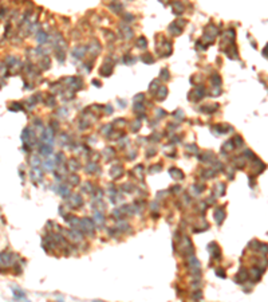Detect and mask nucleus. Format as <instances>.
<instances>
[{
	"label": "nucleus",
	"instance_id": "9d476101",
	"mask_svg": "<svg viewBox=\"0 0 268 302\" xmlns=\"http://www.w3.org/2000/svg\"><path fill=\"white\" fill-rule=\"evenodd\" d=\"M211 82H212V85L214 87H220V85H221V78H220L219 74H213L211 77Z\"/></svg>",
	"mask_w": 268,
	"mask_h": 302
},
{
	"label": "nucleus",
	"instance_id": "473e14b6",
	"mask_svg": "<svg viewBox=\"0 0 268 302\" xmlns=\"http://www.w3.org/2000/svg\"><path fill=\"white\" fill-rule=\"evenodd\" d=\"M216 275H217V277H221V278H225V277H227V274H225V271H224L223 269H217V270H216Z\"/></svg>",
	"mask_w": 268,
	"mask_h": 302
},
{
	"label": "nucleus",
	"instance_id": "f704fd0d",
	"mask_svg": "<svg viewBox=\"0 0 268 302\" xmlns=\"http://www.w3.org/2000/svg\"><path fill=\"white\" fill-rule=\"evenodd\" d=\"M134 110H135V113H140L141 110H144V108H142V103H135Z\"/></svg>",
	"mask_w": 268,
	"mask_h": 302
},
{
	"label": "nucleus",
	"instance_id": "aec40b11",
	"mask_svg": "<svg viewBox=\"0 0 268 302\" xmlns=\"http://www.w3.org/2000/svg\"><path fill=\"white\" fill-rule=\"evenodd\" d=\"M137 47H140V49H144V47H146V39H145L144 36L138 38V40H137Z\"/></svg>",
	"mask_w": 268,
	"mask_h": 302
},
{
	"label": "nucleus",
	"instance_id": "0eeeda50",
	"mask_svg": "<svg viewBox=\"0 0 268 302\" xmlns=\"http://www.w3.org/2000/svg\"><path fill=\"white\" fill-rule=\"evenodd\" d=\"M235 279H236V282H244L245 279H248V273H247V270L241 269V270L239 271V274L235 277Z\"/></svg>",
	"mask_w": 268,
	"mask_h": 302
},
{
	"label": "nucleus",
	"instance_id": "c85d7f7f",
	"mask_svg": "<svg viewBox=\"0 0 268 302\" xmlns=\"http://www.w3.org/2000/svg\"><path fill=\"white\" fill-rule=\"evenodd\" d=\"M217 189H219V192H220V195H225V184H223V183H220V184L217 185Z\"/></svg>",
	"mask_w": 268,
	"mask_h": 302
},
{
	"label": "nucleus",
	"instance_id": "ddd939ff",
	"mask_svg": "<svg viewBox=\"0 0 268 302\" xmlns=\"http://www.w3.org/2000/svg\"><path fill=\"white\" fill-rule=\"evenodd\" d=\"M93 219H94V220H95V222H97V223L99 224V226H101V224L103 223V220H105V218H103V215L101 214V212H95V214H94V216H93Z\"/></svg>",
	"mask_w": 268,
	"mask_h": 302
},
{
	"label": "nucleus",
	"instance_id": "9b49d317",
	"mask_svg": "<svg viewBox=\"0 0 268 302\" xmlns=\"http://www.w3.org/2000/svg\"><path fill=\"white\" fill-rule=\"evenodd\" d=\"M36 39H38V43H40V44H44V43H46V40L48 39V36H47V34H46V32H43V31H39V32H38V36H36Z\"/></svg>",
	"mask_w": 268,
	"mask_h": 302
},
{
	"label": "nucleus",
	"instance_id": "20e7f679",
	"mask_svg": "<svg viewBox=\"0 0 268 302\" xmlns=\"http://www.w3.org/2000/svg\"><path fill=\"white\" fill-rule=\"evenodd\" d=\"M123 173V168L121 167V165H115V167H113L111 168V177L113 179H118V177H121Z\"/></svg>",
	"mask_w": 268,
	"mask_h": 302
},
{
	"label": "nucleus",
	"instance_id": "72a5a7b5",
	"mask_svg": "<svg viewBox=\"0 0 268 302\" xmlns=\"http://www.w3.org/2000/svg\"><path fill=\"white\" fill-rule=\"evenodd\" d=\"M14 294H15V297H16V298H23V297H24V293L19 291V289H16L15 291H14Z\"/></svg>",
	"mask_w": 268,
	"mask_h": 302
},
{
	"label": "nucleus",
	"instance_id": "2eb2a0df",
	"mask_svg": "<svg viewBox=\"0 0 268 302\" xmlns=\"http://www.w3.org/2000/svg\"><path fill=\"white\" fill-rule=\"evenodd\" d=\"M204 108H205V109H202V111H205V113H213L214 110H217L219 105H217V103H214V105H212V106L206 105V106H204Z\"/></svg>",
	"mask_w": 268,
	"mask_h": 302
},
{
	"label": "nucleus",
	"instance_id": "79ce46f5",
	"mask_svg": "<svg viewBox=\"0 0 268 302\" xmlns=\"http://www.w3.org/2000/svg\"><path fill=\"white\" fill-rule=\"evenodd\" d=\"M193 298H194V299H197V298H201V293H200V291H198V293H196Z\"/></svg>",
	"mask_w": 268,
	"mask_h": 302
},
{
	"label": "nucleus",
	"instance_id": "7c9ffc66",
	"mask_svg": "<svg viewBox=\"0 0 268 302\" xmlns=\"http://www.w3.org/2000/svg\"><path fill=\"white\" fill-rule=\"evenodd\" d=\"M157 85H158V81H153L152 83H150V87H149V90H150L152 93H154V89L157 90V87H158Z\"/></svg>",
	"mask_w": 268,
	"mask_h": 302
},
{
	"label": "nucleus",
	"instance_id": "7ed1b4c3",
	"mask_svg": "<svg viewBox=\"0 0 268 302\" xmlns=\"http://www.w3.org/2000/svg\"><path fill=\"white\" fill-rule=\"evenodd\" d=\"M188 263H189V267L192 269L193 271H196V273H200V262L197 259H196L194 257H190L189 258V260H188Z\"/></svg>",
	"mask_w": 268,
	"mask_h": 302
},
{
	"label": "nucleus",
	"instance_id": "ea45409f",
	"mask_svg": "<svg viewBox=\"0 0 268 302\" xmlns=\"http://www.w3.org/2000/svg\"><path fill=\"white\" fill-rule=\"evenodd\" d=\"M154 153H156V150H154V149H149V152L146 153V156H147V157H150V156H153V155H154Z\"/></svg>",
	"mask_w": 268,
	"mask_h": 302
},
{
	"label": "nucleus",
	"instance_id": "c756f323",
	"mask_svg": "<svg viewBox=\"0 0 268 302\" xmlns=\"http://www.w3.org/2000/svg\"><path fill=\"white\" fill-rule=\"evenodd\" d=\"M9 110H22V105H19V103H11L9 105Z\"/></svg>",
	"mask_w": 268,
	"mask_h": 302
},
{
	"label": "nucleus",
	"instance_id": "393cba45",
	"mask_svg": "<svg viewBox=\"0 0 268 302\" xmlns=\"http://www.w3.org/2000/svg\"><path fill=\"white\" fill-rule=\"evenodd\" d=\"M95 168H97V164H95V163H91V164H88L87 167H86V172H87V173H91Z\"/></svg>",
	"mask_w": 268,
	"mask_h": 302
},
{
	"label": "nucleus",
	"instance_id": "cd10ccee",
	"mask_svg": "<svg viewBox=\"0 0 268 302\" xmlns=\"http://www.w3.org/2000/svg\"><path fill=\"white\" fill-rule=\"evenodd\" d=\"M44 168H46V169H50V171L54 168V161H52V160H47V161L44 163Z\"/></svg>",
	"mask_w": 268,
	"mask_h": 302
},
{
	"label": "nucleus",
	"instance_id": "f8f14e48",
	"mask_svg": "<svg viewBox=\"0 0 268 302\" xmlns=\"http://www.w3.org/2000/svg\"><path fill=\"white\" fill-rule=\"evenodd\" d=\"M166 96H168V90H166V87H165V86L160 87V90H158V93H157L158 99H164Z\"/></svg>",
	"mask_w": 268,
	"mask_h": 302
},
{
	"label": "nucleus",
	"instance_id": "f257e3e1",
	"mask_svg": "<svg viewBox=\"0 0 268 302\" xmlns=\"http://www.w3.org/2000/svg\"><path fill=\"white\" fill-rule=\"evenodd\" d=\"M208 250H209L211 252V255L213 259H220L221 258V252H220V248L217 247V244L214 243V242H212V243L208 246Z\"/></svg>",
	"mask_w": 268,
	"mask_h": 302
},
{
	"label": "nucleus",
	"instance_id": "b1692460",
	"mask_svg": "<svg viewBox=\"0 0 268 302\" xmlns=\"http://www.w3.org/2000/svg\"><path fill=\"white\" fill-rule=\"evenodd\" d=\"M140 128H141V122L138 120H137L135 122H133V125H132V130H133V132H138Z\"/></svg>",
	"mask_w": 268,
	"mask_h": 302
},
{
	"label": "nucleus",
	"instance_id": "58836bf2",
	"mask_svg": "<svg viewBox=\"0 0 268 302\" xmlns=\"http://www.w3.org/2000/svg\"><path fill=\"white\" fill-rule=\"evenodd\" d=\"M105 111H106V113H107V114H110V113H111V111H113V109H111V106H109V105H107V106H106V108H105Z\"/></svg>",
	"mask_w": 268,
	"mask_h": 302
},
{
	"label": "nucleus",
	"instance_id": "4468645a",
	"mask_svg": "<svg viewBox=\"0 0 268 302\" xmlns=\"http://www.w3.org/2000/svg\"><path fill=\"white\" fill-rule=\"evenodd\" d=\"M169 31L173 34V35H178V34H181V28L177 27V23H173V24H170Z\"/></svg>",
	"mask_w": 268,
	"mask_h": 302
},
{
	"label": "nucleus",
	"instance_id": "423d86ee",
	"mask_svg": "<svg viewBox=\"0 0 268 302\" xmlns=\"http://www.w3.org/2000/svg\"><path fill=\"white\" fill-rule=\"evenodd\" d=\"M170 176L176 180H182L184 179V173L180 169H176V168H170Z\"/></svg>",
	"mask_w": 268,
	"mask_h": 302
},
{
	"label": "nucleus",
	"instance_id": "6ab92c4d",
	"mask_svg": "<svg viewBox=\"0 0 268 302\" xmlns=\"http://www.w3.org/2000/svg\"><path fill=\"white\" fill-rule=\"evenodd\" d=\"M74 201V204L76 205V207H79V205H82V197H81V195H74L73 196V199H71Z\"/></svg>",
	"mask_w": 268,
	"mask_h": 302
},
{
	"label": "nucleus",
	"instance_id": "a211bd4d",
	"mask_svg": "<svg viewBox=\"0 0 268 302\" xmlns=\"http://www.w3.org/2000/svg\"><path fill=\"white\" fill-rule=\"evenodd\" d=\"M68 168L71 171H76L79 168V164L76 163V160H70V161H68Z\"/></svg>",
	"mask_w": 268,
	"mask_h": 302
},
{
	"label": "nucleus",
	"instance_id": "e433bc0d",
	"mask_svg": "<svg viewBox=\"0 0 268 302\" xmlns=\"http://www.w3.org/2000/svg\"><path fill=\"white\" fill-rule=\"evenodd\" d=\"M123 61L126 62V63H132V62H133V58L130 56V55H126V56L123 58Z\"/></svg>",
	"mask_w": 268,
	"mask_h": 302
},
{
	"label": "nucleus",
	"instance_id": "bb28decb",
	"mask_svg": "<svg viewBox=\"0 0 268 302\" xmlns=\"http://www.w3.org/2000/svg\"><path fill=\"white\" fill-rule=\"evenodd\" d=\"M232 141H233L235 146H240V145L243 144V138H241V137H239V136H236L235 140H232Z\"/></svg>",
	"mask_w": 268,
	"mask_h": 302
},
{
	"label": "nucleus",
	"instance_id": "4be33fe9",
	"mask_svg": "<svg viewBox=\"0 0 268 302\" xmlns=\"http://www.w3.org/2000/svg\"><path fill=\"white\" fill-rule=\"evenodd\" d=\"M161 169H162V165H161V164H157V165H153V167L149 169V171H150L152 173H157V172H160Z\"/></svg>",
	"mask_w": 268,
	"mask_h": 302
},
{
	"label": "nucleus",
	"instance_id": "a18cd8bd",
	"mask_svg": "<svg viewBox=\"0 0 268 302\" xmlns=\"http://www.w3.org/2000/svg\"><path fill=\"white\" fill-rule=\"evenodd\" d=\"M157 207H158V205H157V203H152V208H153V210H154V208L157 210Z\"/></svg>",
	"mask_w": 268,
	"mask_h": 302
},
{
	"label": "nucleus",
	"instance_id": "c03bdc74",
	"mask_svg": "<svg viewBox=\"0 0 268 302\" xmlns=\"http://www.w3.org/2000/svg\"><path fill=\"white\" fill-rule=\"evenodd\" d=\"M93 83H94V85H97L98 87L101 86V83H99V81H97V79H94V81H93Z\"/></svg>",
	"mask_w": 268,
	"mask_h": 302
},
{
	"label": "nucleus",
	"instance_id": "f3484780",
	"mask_svg": "<svg viewBox=\"0 0 268 302\" xmlns=\"http://www.w3.org/2000/svg\"><path fill=\"white\" fill-rule=\"evenodd\" d=\"M173 7H174V12H178V14H182L184 12V5L180 3V2H176V3H173Z\"/></svg>",
	"mask_w": 268,
	"mask_h": 302
},
{
	"label": "nucleus",
	"instance_id": "a19ab883",
	"mask_svg": "<svg viewBox=\"0 0 268 302\" xmlns=\"http://www.w3.org/2000/svg\"><path fill=\"white\" fill-rule=\"evenodd\" d=\"M142 98H144V96H142V94H138V96H135V98H134V101H141Z\"/></svg>",
	"mask_w": 268,
	"mask_h": 302
},
{
	"label": "nucleus",
	"instance_id": "a878e982",
	"mask_svg": "<svg viewBox=\"0 0 268 302\" xmlns=\"http://www.w3.org/2000/svg\"><path fill=\"white\" fill-rule=\"evenodd\" d=\"M161 78H162V79H169V71L166 69L161 70Z\"/></svg>",
	"mask_w": 268,
	"mask_h": 302
},
{
	"label": "nucleus",
	"instance_id": "f03ea898",
	"mask_svg": "<svg viewBox=\"0 0 268 302\" xmlns=\"http://www.w3.org/2000/svg\"><path fill=\"white\" fill-rule=\"evenodd\" d=\"M214 219H216L217 224L223 223V220L225 219V211H224L223 207H221V208H217L216 211H214Z\"/></svg>",
	"mask_w": 268,
	"mask_h": 302
},
{
	"label": "nucleus",
	"instance_id": "1a4fd4ad",
	"mask_svg": "<svg viewBox=\"0 0 268 302\" xmlns=\"http://www.w3.org/2000/svg\"><path fill=\"white\" fill-rule=\"evenodd\" d=\"M58 192H59V195H61V196L66 197V196H68V193H70V189H68V187H67V185L61 184V185H59Z\"/></svg>",
	"mask_w": 268,
	"mask_h": 302
},
{
	"label": "nucleus",
	"instance_id": "6e6552de",
	"mask_svg": "<svg viewBox=\"0 0 268 302\" xmlns=\"http://www.w3.org/2000/svg\"><path fill=\"white\" fill-rule=\"evenodd\" d=\"M111 71H113V66H111V64H103V66L101 67V70H99V73L102 75H105V77H109L111 74Z\"/></svg>",
	"mask_w": 268,
	"mask_h": 302
},
{
	"label": "nucleus",
	"instance_id": "2f4dec72",
	"mask_svg": "<svg viewBox=\"0 0 268 302\" xmlns=\"http://www.w3.org/2000/svg\"><path fill=\"white\" fill-rule=\"evenodd\" d=\"M31 164H32V167H36V165L40 164V160L38 158V156H34V157L31 158Z\"/></svg>",
	"mask_w": 268,
	"mask_h": 302
},
{
	"label": "nucleus",
	"instance_id": "412c9836",
	"mask_svg": "<svg viewBox=\"0 0 268 302\" xmlns=\"http://www.w3.org/2000/svg\"><path fill=\"white\" fill-rule=\"evenodd\" d=\"M70 181H71V184H73V185H78L81 180H79V177L76 175H71L70 176Z\"/></svg>",
	"mask_w": 268,
	"mask_h": 302
},
{
	"label": "nucleus",
	"instance_id": "39448f33",
	"mask_svg": "<svg viewBox=\"0 0 268 302\" xmlns=\"http://www.w3.org/2000/svg\"><path fill=\"white\" fill-rule=\"evenodd\" d=\"M39 150H40L42 155L48 156V155H51V153H52V146H51V144H50V145H48V144H40Z\"/></svg>",
	"mask_w": 268,
	"mask_h": 302
},
{
	"label": "nucleus",
	"instance_id": "dca6fc26",
	"mask_svg": "<svg viewBox=\"0 0 268 302\" xmlns=\"http://www.w3.org/2000/svg\"><path fill=\"white\" fill-rule=\"evenodd\" d=\"M83 52H85V49H81V47H78V49H75L74 51H73V55L75 56V58H82L83 55Z\"/></svg>",
	"mask_w": 268,
	"mask_h": 302
},
{
	"label": "nucleus",
	"instance_id": "5701e85b",
	"mask_svg": "<svg viewBox=\"0 0 268 302\" xmlns=\"http://www.w3.org/2000/svg\"><path fill=\"white\" fill-rule=\"evenodd\" d=\"M142 61H144L145 63H153L154 59H153V56L150 54H145L144 56H142Z\"/></svg>",
	"mask_w": 268,
	"mask_h": 302
},
{
	"label": "nucleus",
	"instance_id": "c9c22d12",
	"mask_svg": "<svg viewBox=\"0 0 268 302\" xmlns=\"http://www.w3.org/2000/svg\"><path fill=\"white\" fill-rule=\"evenodd\" d=\"M186 149H190V152H198L196 145H186Z\"/></svg>",
	"mask_w": 268,
	"mask_h": 302
},
{
	"label": "nucleus",
	"instance_id": "4c0bfd02",
	"mask_svg": "<svg viewBox=\"0 0 268 302\" xmlns=\"http://www.w3.org/2000/svg\"><path fill=\"white\" fill-rule=\"evenodd\" d=\"M56 56H58V59H59L61 62H63V61H64V54H63L62 51H61V52H58V55H56Z\"/></svg>",
	"mask_w": 268,
	"mask_h": 302
},
{
	"label": "nucleus",
	"instance_id": "37998d69",
	"mask_svg": "<svg viewBox=\"0 0 268 302\" xmlns=\"http://www.w3.org/2000/svg\"><path fill=\"white\" fill-rule=\"evenodd\" d=\"M180 191V187H173L172 188V192H178Z\"/></svg>",
	"mask_w": 268,
	"mask_h": 302
}]
</instances>
